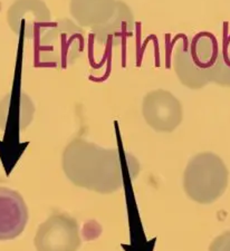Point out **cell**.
<instances>
[{"instance_id":"7a4b0ae2","label":"cell","mask_w":230,"mask_h":251,"mask_svg":"<svg viewBox=\"0 0 230 251\" xmlns=\"http://www.w3.org/2000/svg\"><path fill=\"white\" fill-rule=\"evenodd\" d=\"M219 50L216 36L207 31L178 44L173 52V70L180 83L193 91L212 83Z\"/></svg>"},{"instance_id":"8fae6325","label":"cell","mask_w":230,"mask_h":251,"mask_svg":"<svg viewBox=\"0 0 230 251\" xmlns=\"http://www.w3.org/2000/svg\"><path fill=\"white\" fill-rule=\"evenodd\" d=\"M34 104L25 93L9 94L0 102V127L5 128L9 124L17 123L23 129L31 122L34 115Z\"/></svg>"},{"instance_id":"5b68a950","label":"cell","mask_w":230,"mask_h":251,"mask_svg":"<svg viewBox=\"0 0 230 251\" xmlns=\"http://www.w3.org/2000/svg\"><path fill=\"white\" fill-rule=\"evenodd\" d=\"M80 242L77 220L63 212L51 214L38 226L34 239L37 251H77Z\"/></svg>"},{"instance_id":"3957f363","label":"cell","mask_w":230,"mask_h":251,"mask_svg":"<svg viewBox=\"0 0 230 251\" xmlns=\"http://www.w3.org/2000/svg\"><path fill=\"white\" fill-rule=\"evenodd\" d=\"M229 171L225 162L215 153H199L188 162L183 173V189L192 201L210 204L225 193Z\"/></svg>"},{"instance_id":"9c48e42d","label":"cell","mask_w":230,"mask_h":251,"mask_svg":"<svg viewBox=\"0 0 230 251\" xmlns=\"http://www.w3.org/2000/svg\"><path fill=\"white\" fill-rule=\"evenodd\" d=\"M135 18L133 11L122 0L116 1L115 13L106 23L91 29V35L100 46H120L133 36Z\"/></svg>"},{"instance_id":"277c9868","label":"cell","mask_w":230,"mask_h":251,"mask_svg":"<svg viewBox=\"0 0 230 251\" xmlns=\"http://www.w3.org/2000/svg\"><path fill=\"white\" fill-rule=\"evenodd\" d=\"M40 62L58 70H66L79 58L85 46L83 28L68 18H60L36 40Z\"/></svg>"},{"instance_id":"7c38bea8","label":"cell","mask_w":230,"mask_h":251,"mask_svg":"<svg viewBox=\"0 0 230 251\" xmlns=\"http://www.w3.org/2000/svg\"><path fill=\"white\" fill-rule=\"evenodd\" d=\"M212 83L230 87V35L225 37L213 72Z\"/></svg>"},{"instance_id":"6da1fadb","label":"cell","mask_w":230,"mask_h":251,"mask_svg":"<svg viewBox=\"0 0 230 251\" xmlns=\"http://www.w3.org/2000/svg\"><path fill=\"white\" fill-rule=\"evenodd\" d=\"M62 167L67 179L78 188L111 194L123 187L119 150L102 148L82 137L67 144L62 155Z\"/></svg>"},{"instance_id":"52a82bcc","label":"cell","mask_w":230,"mask_h":251,"mask_svg":"<svg viewBox=\"0 0 230 251\" xmlns=\"http://www.w3.org/2000/svg\"><path fill=\"white\" fill-rule=\"evenodd\" d=\"M7 22L16 35L36 42L53 20L43 0H15L7 11Z\"/></svg>"},{"instance_id":"8992f818","label":"cell","mask_w":230,"mask_h":251,"mask_svg":"<svg viewBox=\"0 0 230 251\" xmlns=\"http://www.w3.org/2000/svg\"><path fill=\"white\" fill-rule=\"evenodd\" d=\"M142 115L152 129L161 133H171L183 120L182 104L171 92L151 91L143 97Z\"/></svg>"},{"instance_id":"30bf717a","label":"cell","mask_w":230,"mask_h":251,"mask_svg":"<svg viewBox=\"0 0 230 251\" xmlns=\"http://www.w3.org/2000/svg\"><path fill=\"white\" fill-rule=\"evenodd\" d=\"M118 0H71L70 13L82 28H93L106 23L115 13Z\"/></svg>"},{"instance_id":"ba28073f","label":"cell","mask_w":230,"mask_h":251,"mask_svg":"<svg viewBox=\"0 0 230 251\" xmlns=\"http://www.w3.org/2000/svg\"><path fill=\"white\" fill-rule=\"evenodd\" d=\"M29 218L22 194L0 187V241L13 240L24 232Z\"/></svg>"},{"instance_id":"4fadbf2b","label":"cell","mask_w":230,"mask_h":251,"mask_svg":"<svg viewBox=\"0 0 230 251\" xmlns=\"http://www.w3.org/2000/svg\"><path fill=\"white\" fill-rule=\"evenodd\" d=\"M209 251H230V231H226L218 236L211 242Z\"/></svg>"}]
</instances>
